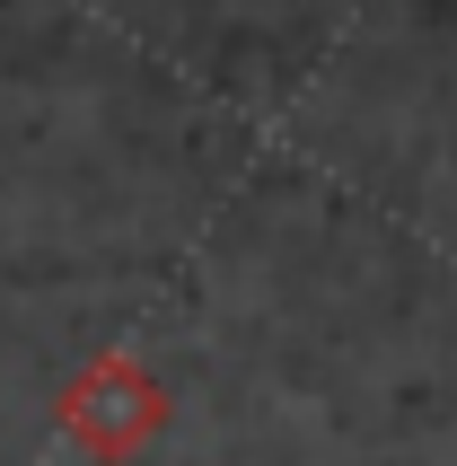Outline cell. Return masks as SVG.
<instances>
[{
	"mask_svg": "<svg viewBox=\"0 0 457 466\" xmlns=\"http://www.w3.org/2000/svg\"><path fill=\"white\" fill-rule=\"evenodd\" d=\"M71 422L106 449V458H132V449L158 431V388L141 379V361H106L97 379H88V396L71 405Z\"/></svg>",
	"mask_w": 457,
	"mask_h": 466,
	"instance_id": "1",
	"label": "cell"
}]
</instances>
